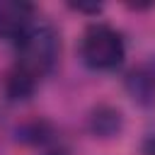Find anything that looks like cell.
<instances>
[{"mask_svg": "<svg viewBox=\"0 0 155 155\" xmlns=\"http://www.w3.org/2000/svg\"><path fill=\"white\" fill-rule=\"evenodd\" d=\"M61 51L58 44V34L48 27V24H34L27 36L19 41V56H17V65L10 73L7 87L12 97H24L34 90L36 80H41L56 63Z\"/></svg>", "mask_w": 155, "mask_h": 155, "instance_id": "1", "label": "cell"}, {"mask_svg": "<svg viewBox=\"0 0 155 155\" xmlns=\"http://www.w3.org/2000/svg\"><path fill=\"white\" fill-rule=\"evenodd\" d=\"M80 56L92 70H111L126 56L124 39L109 24H90L80 41Z\"/></svg>", "mask_w": 155, "mask_h": 155, "instance_id": "2", "label": "cell"}, {"mask_svg": "<svg viewBox=\"0 0 155 155\" xmlns=\"http://www.w3.org/2000/svg\"><path fill=\"white\" fill-rule=\"evenodd\" d=\"M34 27V7L24 0H0V39L22 41Z\"/></svg>", "mask_w": 155, "mask_h": 155, "instance_id": "3", "label": "cell"}]
</instances>
